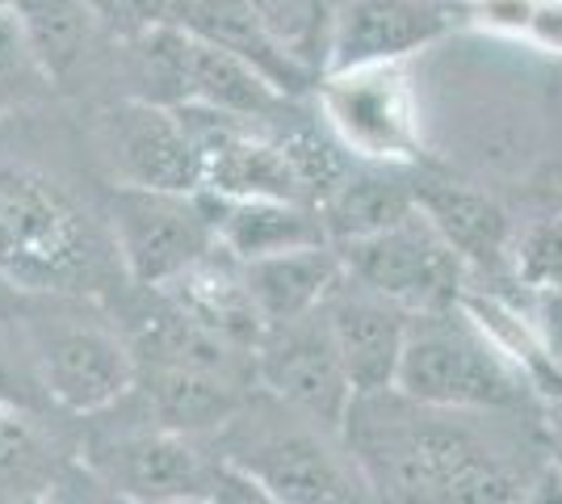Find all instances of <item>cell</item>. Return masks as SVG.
I'll return each instance as SVG.
<instances>
[{"instance_id": "obj_1", "label": "cell", "mask_w": 562, "mask_h": 504, "mask_svg": "<svg viewBox=\"0 0 562 504\" xmlns=\"http://www.w3.org/2000/svg\"><path fill=\"white\" fill-rule=\"evenodd\" d=\"M398 391L357 395L345 446L374 504H520L516 467L462 421Z\"/></svg>"}, {"instance_id": "obj_2", "label": "cell", "mask_w": 562, "mask_h": 504, "mask_svg": "<svg viewBox=\"0 0 562 504\" xmlns=\"http://www.w3.org/2000/svg\"><path fill=\"white\" fill-rule=\"evenodd\" d=\"M117 261L114 236L76 193L25 165H0V282L43 299H71L101 287Z\"/></svg>"}, {"instance_id": "obj_3", "label": "cell", "mask_w": 562, "mask_h": 504, "mask_svg": "<svg viewBox=\"0 0 562 504\" xmlns=\"http://www.w3.org/2000/svg\"><path fill=\"white\" fill-rule=\"evenodd\" d=\"M244 404L232 425L218 429V455L244 475L265 483L285 504H374L345 433L324 429L290 404Z\"/></svg>"}, {"instance_id": "obj_4", "label": "cell", "mask_w": 562, "mask_h": 504, "mask_svg": "<svg viewBox=\"0 0 562 504\" xmlns=\"http://www.w3.org/2000/svg\"><path fill=\"white\" fill-rule=\"evenodd\" d=\"M395 391L428 408L499 412L516 408L520 379L483 320L446 307L412 315Z\"/></svg>"}, {"instance_id": "obj_5", "label": "cell", "mask_w": 562, "mask_h": 504, "mask_svg": "<svg viewBox=\"0 0 562 504\" xmlns=\"http://www.w3.org/2000/svg\"><path fill=\"white\" fill-rule=\"evenodd\" d=\"M105 223L122 273L143 290H165L218 248L214 198L206 190L114 186Z\"/></svg>"}, {"instance_id": "obj_6", "label": "cell", "mask_w": 562, "mask_h": 504, "mask_svg": "<svg viewBox=\"0 0 562 504\" xmlns=\"http://www.w3.org/2000/svg\"><path fill=\"white\" fill-rule=\"evenodd\" d=\"M25 345L50 404L76 416L117 408L139 379L135 345L105 320L71 312H43L30 320Z\"/></svg>"}, {"instance_id": "obj_7", "label": "cell", "mask_w": 562, "mask_h": 504, "mask_svg": "<svg viewBox=\"0 0 562 504\" xmlns=\"http://www.w3.org/2000/svg\"><path fill=\"white\" fill-rule=\"evenodd\" d=\"M85 471L122 504L211 501L218 455H206L198 437L147 421L97 429L85 441Z\"/></svg>"}, {"instance_id": "obj_8", "label": "cell", "mask_w": 562, "mask_h": 504, "mask_svg": "<svg viewBox=\"0 0 562 504\" xmlns=\"http://www.w3.org/2000/svg\"><path fill=\"white\" fill-rule=\"evenodd\" d=\"M336 248L345 257L349 278L395 299L416 315L458 307L462 287H467L470 265L458 257V248L432 227V219L424 211L378 232V236L336 244Z\"/></svg>"}, {"instance_id": "obj_9", "label": "cell", "mask_w": 562, "mask_h": 504, "mask_svg": "<svg viewBox=\"0 0 562 504\" xmlns=\"http://www.w3.org/2000/svg\"><path fill=\"white\" fill-rule=\"evenodd\" d=\"M257 383L265 395L336 433H345V421L357 404V387L324 307L265 328L257 345Z\"/></svg>"}, {"instance_id": "obj_10", "label": "cell", "mask_w": 562, "mask_h": 504, "mask_svg": "<svg viewBox=\"0 0 562 504\" xmlns=\"http://www.w3.org/2000/svg\"><path fill=\"white\" fill-rule=\"evenodd\" d=\"M101 144L117 186L139 190H202V165L177 105L147 97L117 101L101 119Z\"/></svg>"}, {"instance_id": "obj_11", "label": "cell", "mask_w": 562, "mask_h": 504, "mask_svg": "<svg viewBox=\"0 0 562 504\" xmlns=\"http://www.w3.org/2000/svg\"><path fill=\"white\" fill-rule=\"evenodd\" d=\"M319 110L331 135L349 147L352 156L395 165L412 156L416 126H412V101L391 68H357V72H328L319 80Z\"/></svg>"}, {"instance_id": "obj_12", "label": "cell", "mask_w": 562, "mask_h": 504, "mask_svg": "<svg viewBox=\"0 0 562 504\" xmlns=\"http://www.w3.org/2000/svg\"><path fill=\"white\" fill-rule=\"evenodd\" d=\"M324 312H328L331 336L340 345V358L349 366L357 395L395 391L398 361L407 349L416 312H407L403 303L378 294V290L361 287L357 278H349V269H345V282L328 294Z\"/></svg>"}, {"instance_id": "obj_13", "label": "cell", "mask_w": 562, "mask_h": 504, "mask_svg": "<svg viewBox=\"0 0 562 504\" xmlns=\"http://www.w3.org/2000/svg\"><path fill=\"white\" fill-rule=\"evenodd\" d=\"M446 30V0H340L328 72L391 68Z\"/></svg>"}, {"instance_id": "obj_14", "label": "cell", "mask_w": 562, "mask_h": 504, "mask_svg": "<svg viewBox=\"0 0 562 504\" xmlns=\"http://www.w3.org/2000/svg\"><path fill=\"white\" fill-rule=\"evenodd\" d=\"M135 395L156 425L202 437V433H218L239 416V408L252 400V379L206 370V366L139 361Z\"/></svg>"}, {"instance_id": "obj_15", "label": "cell", "mask_w": 562, "mask_h": 504, "mask_svg": "<svg viewBox=\"0 0 562 504\" xmlns=\"http://www.w3.org/2000/svg\"><path fill=\"white\" fill-rule=\"evenodd\" d=\"M172 22L181 25L186 34H193V38L214 43V47L232 51L235 59L252 64L290 101L311 93V89H319V76H311L303 64H294L278 47V38L257 18L252 0H177Z\"/></svg>"}, {"instance_id": "obj_16", "label": "cell", "mask_w": 562, "mask_h": 504, "mask_svg": "<svg viewBox=\"0 0 562 504\" xmlns=\"http://www.w3.org/2000/svg\"><path fill=\"white\" fill-rule=\"evenodd\" d=\"M214 223L218 244L235 261H260L294 248L331 244L319 206L299 198H214Z\"/></svg>"}, {"instance_id": "obj_17", "label": "cell", "mask_w": 562, "mask_h": 504, "mask_svg": "<svg viewBox=\"0 0 562 504\" xmlns=\"http://www.w3.org/2000/svg\"><path fill=\"white\" fill-rule=\"evenodd\" d=\"M416 198L424 215L432 219V227L458 248V257L470 269H499L513 261V219L492 193L416 177Z\"/></svg>"}, {"instance_id": "obj_18", "label": "cell", "mask_w": 562, "mask_h": 504, "mask_svg": "<svg viewBox=\"0 0 562 504\" xmlns=\"http://www.w3.org/2000/svg\"><path fill=\"white\" fill-rule=\"evenodd\" d=\"M160 294H168L177 307H186L211 333L227 336V340L257 354L260 336H265V315H260L257 299L248 290L244 261H235L223 244L193 269H186L177 282H168Z\"/></svg>"}, {"instance_id": "obj_19", "label": "cell", "mask_w": 562, "mask_h": 504, "mask_svg": "<svg viewBox=\"0 0 562 504\" xmlns=\"http://www.w3.org/2000/svg\"><path fill=\"white\" fill-rule=\"evenodd\" d=\"M244 278L265 315V328H269V324L319 312L331 290L345 282V257L336 244H315V248L244 261Z\"/></svg>"}, {"instance_id": "obj_20", "label": "cell", "mask_w": 562, "mask_h": 504, "mask_svg": "<svg viewBox=\"0 0 562 504\" xmlns=\"http://www.w3.org/2000/svg\"><path fill=\"white\" fill-rule=\"evenodd\" d=\"M420 211L416 198V181L395 172L391 165H370L349 168V177L319 202V215L328 223L331 244H352L378 236L386 227H395L403 219Z\"/></svg>"}, {"instance_id": "obj_21", "label": "cell", "mask_w": 562, "mask_h": 504, "mask_svg": "<svg viewBox=\"0 0 562 504\" xmlns=\"http://www.w3.org/2000/svg\"><path fill=\"white\" fill-rule=\"evenodd\" d=\"M18 18L47 80L68 76L89 55L97 34H105L89 0H22Z\"/></svg>"}, {"instance_id": "obj_22", "label": "cell", "mask_w": 562, "mask_h": 504, "mask_svg": "<svg viewBox=\"0 0 562 504\" xmlns=\"http://www.w3.org/2000/svg\"><path fill=\"white\" fill-rule=\"evenodd\" d=\"M336 4L340 0H252L257 18L278 38V47L319 80L328 76L331 64Z\"/></svg>"}, {"instance_id": "obj_23", "label": "cell", "mask_w": 562, "mask_h": 504, "mask_svg": "<svg viewBox=\"0 0 562 504\" xmlns=\"http://www.w3.org/2000/svg\"><path fill=\"white\" fill-rule=\"evenodd\" d=\"M513 278L529 294L562 290V215H541L525 223L513 240Z\"/></svg>"}, {"instance_id": "obj_24", "label": "cell", "mask_w": 562, "mask_h": 504, "mask_svg": "<svg viewBox=\"0 0 562 504\" xmlns=\"http://www.w3.org/2000/svg\"><path fill=\"white\" fill-rule=\"evenodd\" d=\"M38 80H47V72L38 68V55L25 38L22 18L18 13H0V105L18 101Z\"/></svg>"}, {"instance_id": "obj_25", "label": "cell", "mask_w": 562, "mask_h": 504, "mask_svg": "<svg viewBox=\"0 0 562 504\" xmlns=\"http://www.w3.org/2000/svg\"><path fill=\"white\" fill-rule=\"evenodd\" d=\"M4 324L9 320H0V408H38V395L47 391L34 370V354Z\"/></svg>"}, {"instance_id": "obj_26", "label": "cell", "mask_w": 562, "mask_h": 504, "mask_svg": "<svg viewBox=\"0 0 562 504\" xmlns=\"http://www.w3.org/2000/svg\"><path fill=\"white\" fill-rule=\"evenodd\" d=\"M101 30L117 43H135L143 34L172 22L177 0H89Z\"/></svg>"}, {"instance_id": "obj_27", "label": "cell", "mask_w": 562, "mask_h": 504, "mask_svg": "<svg viewBox=\"0 0 562 504\" xmlns=\"http://www.w3.org/2000/svg\"><path fill=\"white\" fill-rule=\"evenodd\" d=\"M211 504H285V501H278L265 483H257L252 475H244L239 467H232V462H223V458H218Z\"/></svg>"}, {"instance_id": "obj_28", "label": "cell", "mask_w": 562, "mask_h": 504, "mask_svg": "<svg viewBox=\"0 0 562 504\" xmlns=\"http://www.w3.org/2000/svg\"><path fill=\"white\" fill-rule=\"evenodd\" d=\"M533 333H538L541 354L554 361V370L562 374V290H541L533 294Z\"/></svg>"}, {"instance_id": "obj_29", "label": "cell", "mask_w": 562, "mask_h": 504, "mask_svg": "<svg viewBox=\"0 0 562 504\" xmlns=\"http://www.w3.org/2000/svg\"><path fill=\"white\" fill-rule=\"evenodd\" d=\"M38 504H122V501L110 496L89 471H71L68 467V471L59 475V483H55Z\"/></svg>"}, {"instance_id": "obj_30", "label": "cell", "mask_w": 562, "mask_h": 504, "mask_svg": "<svg viewBox=\"0 0 562 504\" xmlns=\"http://www.w3.org/2000/svg\"><path fill=\"white\" fill-rule=\"evenodd\" d=\"M520 504H562V462H550V467H541L538 475L525 483V492H520Z\"/></svg>"}, {"instance_id": "obj_31", "label": "cell", "mask_w": 562, "mask_h": 504, "mask_svg": "<svg viewBox=\"0 0 562 504\" xmlns=\"http://www.w3.org/2000/svg\"><path fill=\"white\" fill-rule=\"evenodd\" d=\"M13 312H18V299L4 294V287H0V320H13Z\"/></svg>"}, {"instance_id": "obj_32", "label": "cell", "mask_w": 562, "mask_h": 504, "mask_svg": "<svg viewBox=\"0 0 562 504\" xmlns=\"http://www.w3.org/2000/svg\"><path fill=\"white\" fill-rule=\"evenodd\" d=\"M554 441H559V450H562V400H554Z\"/></svg>"}, {"instance_id": "obj_33", "label": "cell", "mask_w": 562, "mask_h": 504, "mask_svg": "<svg viewBox=\"0 0 562 504\" xmlns=\"http://www.w3.org/2000/svg\"><path fill=\"white\" fill-rule=\"evenodd\" d=\"M18 4H22V0H0V13H13Z\"/></svg>"}, {"instance_id": "obj_34", "label": "cell", "mask_w": 562, "mask_h": 504, "mask_svg": "<svg viewBox=\"0 0 562 504\" xmlns=\"http://www.w3.org/2000/svg\"><path fill=\"white\" fill-rule=\"evenodd\" d=\"M165 504H211V501H165Z\"/></svg>"}]
</instances>
